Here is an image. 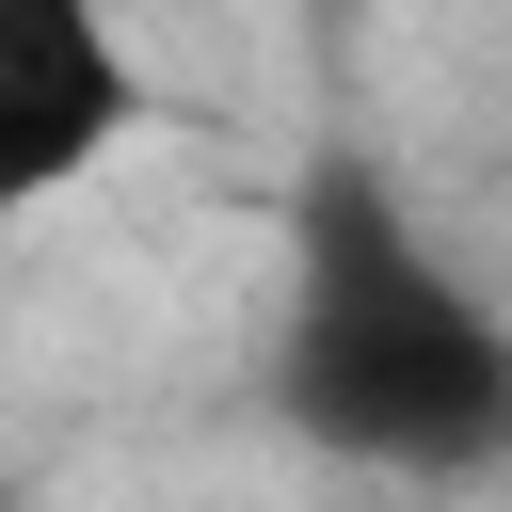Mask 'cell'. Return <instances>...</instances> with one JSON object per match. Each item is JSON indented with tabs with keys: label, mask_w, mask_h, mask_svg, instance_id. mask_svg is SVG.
<instances>
[{
	"label": "cell",
	"mask_w": 512,
	"mask_h": 512,
	"mask_svg": "<svg viewBox=\"0 0 512 512\" xmlns=\"http://www.w3.org/2000/svg\"><path fill=\"white\" fill-rule=\"evenodd\" d=\"M288 416L384 480H480L512 448V320L400 224L352 208L304 240V320H288Z\"/></svg>",
	"instance_id": "6da1fadb"
},
{
	"label": "cell",
	"mask_w": 512,
	"mask_h": 512,
	"mask_svg": "<svg viewBox=\"0 0 512 512\" xmlns=\"http://www.w3.org/2000/svg\"><path fill=\"white\" fill-rule=\"evenodd\" d=\"M128 128H144V64L112 0H0V192L64 208Z\"/></svg>",
	"instance_id": "7a4b0ae2"
}]
</instances>
